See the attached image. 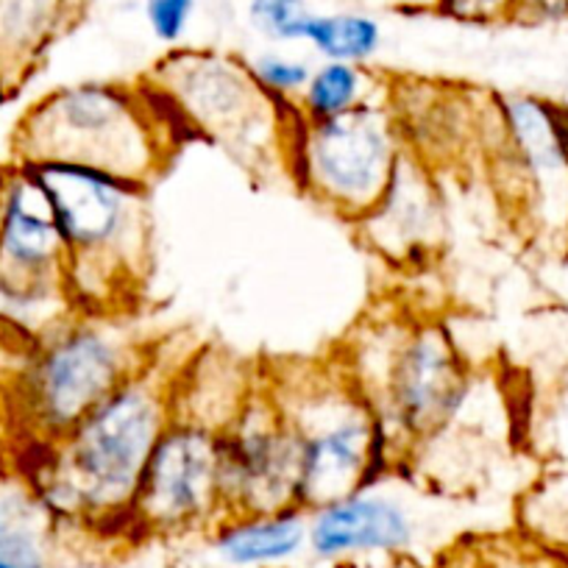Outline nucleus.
Wrapping results in <instances>:
<instances>
[{
    "label": "nucleus",
    "mask_w": 568,
    "mask_h": 568,
    "mask_svg": "<svg viewBox=\"0 0 568 568\" xmlns=\"http://www.w3.org/2000/svg\"><path fill=\"white\" fill-rule=\"evenodd\" d=\"M190 352L165 341L140 374L109 393L79 424L18 471L57 532L134 540L131 513L142 471L173 418L176 379Z\"/></svg>",
    "instance_id": "1"
},
{
    "label": "nucleus",
    "mask_w": 568,
    "mask_h": 568,
    "mask_svg": "<svg viewBox=\"0 0 568 568\" xmlns=\"http://www.w3.org/2000/svg\"><path fill=\"white\" fill-rule=\"evenodd\" d=\"M337 359L374 409L396 477L460 418L477 393V374L449 329L402 310L371 315L348 335Z\"/></svg>",
    "instance_id": "2"
},
{
    "label": "nucleus",
    "mask_w": 568,
    "mask_h": 568,
    "mask_svg": "<svg viewBox=\"0 0 568 568\" xmlns=\"http://www.w3.org/2000/svg\"><path fill=\"white\" fill-rule=\"evenodd\" d=\"M182 142L184 131L145 81H75L48 90L20 112L7 162H70L151 187Z\"/></svg>",
    "instance_id": "3"
},
{
    "label": "nucleus",
    "mask_w": 568,
    "mask_h": 568,
    "mask_svg": "<svg viewBox=\"0 0 568 568\" xmlns=\"http://www.w3.org/2000/svg\"><path fill=\"white\" fill-rule=\"evenodd\" d=\"M51 201L84 313H134L151 273V187L70 162L31 168Z\"/></svg>",
    "instance_id": "4"
},
{
    "label": "nucleus",
    "mask_w": 568,
    "mask_h": 568,
    "mask_svg": "<svg viewBox=\"0 0 568 568\" xmlns=\"http://www.w3.org/2000/svg\"><path fill=\"white\" fill-rule=\"evenodd\" d=\"M262 382L296 438L302 510L396 477L379 420L337 354L278 363Z\"/></svg>",
    "instance_id": "5"
},
{
    "label": "nucleus",
    "mask_w": 568,
    "mask_h": 568,
    "mask_svg": "<svg viewBox=\"0 0 568 568\" xmlns=\"http://www.w3.org/2000/svg\"><path fill=\"white\" fill-rule=\"evenodd\" d=\"M184 136H199L260 182H291L296 109L267 95L245 59L217 48H173L145 73Z\"/></svg>",
    "instance_id": "6"
},
{
    "label": "nucleus",
    "mask_w": 568,
    "mask_h": 568,
    "mask_svg": "<svg viewBox=\"0 0 568 568\" xmlns=\"http://www.w3.org/2000/svg\"><path fill=\"white\" fill-rule=\"evenodd\" d=\"M79 313L68 251L31 168L0 162V343L31 346Z\"/></svg>",
    "instance_id": "7"
},
{
    "label": "nucleus",
    "mask_w": 568,
    "mask_h": 568,
    "mask_svg": "<svg viewBox=\"0 0 568 568\" xmlns=\"http://www.w3.org/2000/svg\"><path fill=\"white\" fill-rule=\"evenodd\" d=\"M404 156L402 120L385 90L337 118H298L291 142V182L335 217L359 223L390 187Z\"/></svg>",
    "instance_id": "8"
},
{
    "label": "nucleus",
    "mask_w": 568,
    "mask_h": 568,
    "mask_svg": "<svg viewBox=\"0 0 568 568\" xmlns=\"http://www.w3.org/2000/svg\"><path fill=\"white\" fill-rule=\"evenodd\" d=\"M490 154L529 237L568 245V106L538 95H496Z\"/></svg>",
    "instance_id": "9"
},
{
    "label": "nucleus",
    "mask_w": 568,
    "mask_h": 568,
    "mask_svg": "<svg viewBox=\"0 0 568 568\" xmlns=\"http://www.w3.org/2000/svg\"><path fill=\"white\" fill-rule=\"evenodd\" d=\"M223 516L221 429L173 413L142 471L131 513L134 540L210 535Z\"/></svg>",
    "instance_id": "10"
},
{
    "label": "nucleus",
    "mask_w": 568,
    "mask_h": 568,
    "mask_svg": "<svg viewBox=\"0 0 568 568\" xmlns=\"http://www.w3.org/2000/svg\"><path fill=\"white\" fill-rule=\"evenodd\" d=\"M226 516L298 507V446L260 379L248 402L221 429Z\"/></svg>",
    "instance_id": "11"
},
{
    "label": "nucleus",
    "mask_w": 568,
    "mask_h": 568,
    "mask_svg": "<svg viewBox=\"0 0 568 568\" xmlns=\"http://www.w3.org/2000/svg\"><path fill=\"white\" fill-rule=\"evenodd\" d=\"M387 479L307 510V555L321 566L413 555L420 524L415 507Z\"/></svg>",
    "instance_id": "12"
},
{
    "label": "nucleus",
    "mask_w": 568,
    "mask_h": 568,
    "mask_svg": "<svg viewBox=\"0 0 568 568\" xmlns=\"http://www.w3.org/2000/svg\"><path fill=\"white\" fill-rule=\"evenodd\" d=\"M440 190L435 168L409 154L398 165L379 204L357 223L359 237L385 260L420 262L440 240Z\"/></svg>",
    "instance_id": "13"
},
{
    "label": "nucleus",
    "mask_w": 568,
    "mask_h": 568,
    "mask_svg": "<svg viewBox=\"0 0 568 568\" xmlns=\"http://www.w3.org/2000/svg\"><path fill=\"white\" fill-rule=\"evenodd\" d=\"M90 0H0V98L12 103L53 48L84 20Z\"/></svg>",
    "instance_id": "14"
},
{
    "label": "nucleus",
    "mask_w": 568,
    "mask_h": 568,
    "mask_svg": "<svg viewBox=\"0 0 568 568\" xmlns=\"http://www.w3.org/2000/svg\"><path fill=\"white\" fill-rule=\"evenodd\" d=\"M210 546L229 568H284L307 555V510L282 507L232 513L210 532Z\"/></svg>",
    "instance_id": "15"
},
{
    "label": "nucleus",
    "mask_w": 568,
    "mask_h": 568,
    "mask_svg": "<svg viewBox=\"0 0 568 568\" xmlns=\"http://www.w3.org/2000/svg\"><path fill=\"white\" fill-rule=\"evenodd\" d=\"M0 496V568H57V527L23 485Z\"/></svg>",
    "instance_id": "16"
},
{
    "label": "nucleus",
    "mask_w": 568,
    "mask_h": 568,
    "mask_svg": "<svg viewBox=\"0 0 568 568\" xmlns=\"http://www.w3.org/2000/svg\"><path fill=\"white\" fill-rule=\"evenodd\" d=\"M433 568H568V557L510 529L463 535L440 551Z\"/></svg>",
    "instance_id": "17"
},
{
    "label": "nucleus",
    "mask_w": 568,
    "mask_h": 568,
    "mask_svg": "<svg viewBox=\"0 0 568 568\" xmlns=\"http://www.w3.org/2000/svg\"><path fill=\"white\" fill-rule=\"evenodd\" d=\"M385 90L387 84H382L371 64L318 62L293 109L302 120H329L374 101Z\"/></svg>",
    "instance_id": "18"
},
{
    "label": "nucleus",
    "mask_w": 568,
    "mask_h": 568,
    "mask_svg": "<svg viewBox=\"0 0 568 568\" xmlns=\"http://www.w3.org/2000/svg\"><path fill=\"white\" fill-rule=\"evenodd\" d=\"M304 45L321 62L371 64L385 45V29L365 12H315Z\"/></svg>",
    "instance_id": "19"
},
{
    "label": "nucleus",
    "mask_w": 568,
    "mask_h": 568,
    "mask_svg": "<svg viewBox=\"0 0 568 568\" xmlns=\"http://www.w3.org/2000/svg\"><path fill=\"white\" fill-rule=\"evenodd\" d=\"M518 529L568 557V471H549L524 494Z\"/></svg>",
    "instance_id": "20"
},
{
    "label": "nucleus",
    "mask_w": 568,
    "mask_h": 568,
    "mask_svg": "<svg viewBox=\"0 0 568 568\" xmlns=\"http://www.w3.org/2000/svg\"><path fill=\"white\" fill-rule=\"evenodd\" d=\"M313 18L310 0H245V20L273 48L304 45Z\"/></svg>",
    "instance_id": "21"
},
{
    "label": "nucleus",
    "mask_w": 568,
    "mask_h": 568,
    "mask_svg": "<svg viewBox=\"0 0 568 568\" xmlns=\"http://www.w3.org/2000/svg\"><path fill=\"white\" fill-rule=\"evenodd\" d=\"M245 64H248L256 84L267 95L276 98L278 103H287V106H296L298 95H302L310 73H313V62L302 53L287 51V48H267V51L245 59Z\"/></svg>",
    "instance_id": "22"
},
{
    "label": "nucleus",
    "mask_w": 568,
    "mask_h": 568,
    "mask_svg": "<svg viewBox=\"0 0 568 568\" xmlns=\"http://www.w3.org/2000/svg\"><path fill=\"white\" fill-rule=\"evenodd\" d=\"M532 444H538V457H544L549 471H568V374L535 415Z\"/></svg>",
    "instance_id": "23"
},
{
    "label": "nucleus",
    "mask_w": 568,
    "mask_h": 568,
    "mask_svg": "<svg viewBox=\"0 0 568 568\" xmlns=\"http://www.w3.org/2000/svg\"><path fill=\"white\" fill-rule=\"evenodd\" d=\"M201 0H142L145 29L160 45L182 48L199 18Z\"/></svg>",
    "instance_id": "24"
},
{
    "label": "nucleus",
    "mask_w": 568,
    "mask_h": 568,
    "mask_svg": "<svg viewBox=\"0 0 568 568\" xmlns=\"http://www.w3.org/2000/svg\"><path fill=\"white\" fill-rule=\"evenodd\" d=\"M524 0H438V9L463 23H496L521 12Z\"/></svg>",
    "instance_id": "25"
},
{
    "label": "nucleus",
    "mask_w": 568,
    "mask_h": 568,
    "mask_svg": "<svg viewBox=\"0 0 568 568\" xmlns=\"http://www.w3.org/2000/svg\"><path fill=\"white\" fill-rule=\"evenodd\" d=\"M326 568H426V566L420 560H415V555H396V557H374V560L341 562V566H326Z\"/></svg>",
    "instance_id": "26"
},
{
    "label": "nucleus",
    "mask_w": 568,
    "mask_h": 568,
    "mask_svg": "<svg viewBox=\"0 0 568 568\" xmlns=\"http://www.w3.org/2000/svg\"><path fill=\"white\" fill-rule=\"evenodd\" d=\"M0 106H3V98H0Z\"/></svg>",
    "instance_id": "27"
}]
</instances>
